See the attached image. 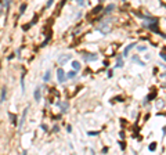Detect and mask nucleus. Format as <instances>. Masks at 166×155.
<instances>
[{"label":"nucleus","mask_w":166,"mask_h":155,"mask_svg":"<svg viewBox=\"0 0 166 155\" xmlns=\"http://www.w3.org/2000/svg\"><path fill=\"white\" fill-rule=\"evenodd\" d=\"M159 55H161V57H162V58H163V60H166V54H163V53H161V54H159Z\"/></svg>","instance_id":"nucleus-25"},{"label":"nucleus","mask_w":166,"mask_h":155,"mask_svg":"<svg viewBox=\"0 0 166 155\" xmlns=\"http://www.w3.org/2000/svg\"><path fill=\"white\" fill-rule=\"evenodd\" d=\"M134 46H136V43H130V44H129V46H127V47L124 49V51H123V55H127V54L130 53V50H132V49H133Z\"/></svg>","instance_id":"nucleus-7"},{"label":"nucleus","mask_w":166,"mask_h":155,"mask_svg":"<svg viewBox=\"0 0 166 155\" xmlns=\"http://www.w3.org/2000/svg\"><path fill=\"white\" fill-rule=\"evenodd\" d=\"M53 3H54V0H49V1H47V4H46V6H47V7H50V6H51Z\"/></svg>","instance_id":"nucleus-22"},{"label":"nucleus","mask_w":166,"mask_h":155,"mask_svg":"<svg viewBox=\"0 0 166 155\" xmlns=\"http://www.w3.org/2000/svg\"><path fill=\"white\" fill-rule=\"evenodd\" d=\"M156 150V144L155 143H152V144L149 145V151H155Z\"/></svg>","instance_id":"nucleus-18"},{"label":"nucleus","mask_w":166,"mask_h":155,"mask_svg":"<svg viewBox=\"0 0 166 155\" xmlns=\"http://www.w3.org/2000/svg\"><path fill=\"white\" fill-rule=\"evenodd\" d=\"M58 107L61 108L62 112H66L68 111V103H58Z\"/></svg>","instance_id":"nucleus-9"},{"label":"nucleus","mask_w":166,"mask_h":155,"mask_svg":"<svg viewBox=\"0 0 166 155\" xmlns=\"http://www.w3.org/2000/svg\"><path fill=\"white\" fill-rule=\"evenodd\" d=\"M0 13H1V4H0Z\"/></svg>","instance_id":"nucleus-26"},{"label":"nucleus","mask_w":166,"mask_h":155,"mask_svg":"<svg viewBox=\"0 0 166 155\" xmlns=\"http://www.w3.org/2000/svg\"><path fill=\"white\" fill-rule=\"evenodd\" d=\"M51 79V71L49 69V71H46V73H44V76H43V80L44 82H49Z\"/></svg>","instance_id":"nucleus-8"},{"label":"nucleus","mask_w":166,"mask_h":155,"mask_svg":"<svg viewBox=\"0 0 166 155\" xmlns=\"http://www.w3.org/2000/svg\"><path fill=\"white\" fill-rule=\"evenodd\" d=\"M98 134V132H89V136H95Z\"/></svg>","instance_id":"nucleus-23"},{"label":"nucleus","mask_w":166,"mask_h":155,"mask_svg":"<svg viewBox=\"0 0 166 155\" xmlns=\"http://www.w3.org/2000/svg\"><path fill=\"white\" fill-rule=\"evenodd\" d=\"M75 76H76V71H75V69H72L71 72L66 73V79H72V78H75Z\"/></svg>","instance_id":"nucleus-13"},{"label":"nucleus","mask_w":166,"mask_h":155,"mask_svg":"<svg viewBox=\"0 0 166 155\" xmlns=\"http://www.w3.org/2000/svg\"><path fill=\"white\" fill-rule=\"evenodd\" d=\"M97 29L101 32V33H109V31H111V24H109L108 21H107V22H103Z\"/></svg>","instance_id":"nucleus-1"},{"label":"nucleus","mask_w":166,"mask_h":155,"mask_svg":"<svg viewBox=\"0 0 166 155\" xmlns=\"http://www.w3.org/2000/svg\"><path fill=\"white\" fill-rule=\"evenodd\" d=\"M116 67H118V68H122V67H123V61H122V57H118V58H116Z\"/></svg>","instance_id":"nucleus-14"},{"label":"nucleus","mask_w":166,"mask_h":155,"mask_svg":"<svg viewBox=\"0 0 166 155\" xmlns=\"http://www.w3.org/2000/svg\"><path fill=\"white\" fill-rule=\"evenodd\" d=\"M6 94H7L6 87H3V89H1V94H0V103H3V101L6 100Z\"/></svg>","instance_id":"nucleus-12"},{"label":"nucleus","mask_w":166,"mask_h":155,"mask_svg":"<svg viewBox=\"0 0 166 155\" xmlns=\"http://www.w3.org/2000/svg\"><path fill=\"white\" fill-rule=\"evenodd\" d=\"M101 10H103V7H101V6H97V7L94 8V14H98Z\"/></svg>","instance_id":"nucleus-17"},{"label":"nucleus","mask_w":166,"mask_h":155,"mask_svg":"<svg viewBox=\"0 0 166 155\" xmlns=\"http://www.w3.org/2000/svg\"><path fill=\"white\" fill-rule=\"evenodd\" d=\"M71 60H72V55H71V54H62V55H60V57H58V62H60L61 65L66 64V62L71 61Z\"/></svg>","instance_id":"nucleus-3"},{"label":"nucleus","mask_w":166,"mask_h":155,"mask_svg":"<svg viewBox=\"0 0 166 155\" xmlns=\"http://www.w3.org/2000/svg\"><path fill=\"white\" fill-rule=\"evenodd\" d=\"M98 58L97 54H83V60L84 61H95Z\"/></svg>","instance_id":"nucleus-4"},{"label":"nucleus","mask_w":166,"mask_h":155,"mask_svg":"<svg viewBox=\"0 0 166 155\" xmlns=\"http://www.w3.org/2000/svg\"><path fill=\"white\" fill-rule=\"evenodd\" d=\"M10 118H11V119H12V123H14V125L17 123V121H15L17 118H15V116H14V115H12V114H10Z\"/></svg>","instance_id":"nucleus-19"},{"label":"nucleus","mask_w":166,"mask_h":155,"mask_svg":"<svg viewBox=\"0 0 166 155\" xmlns=\"http://www.w3.org/2000/svg\"><path fill=\"white\" fill-rule=\"evenodd\" d=\"M115 8V4H109V6H107L105 7V14H111Z\"/></svg>","instance_id":"nucleus-11"},{"label":"nucleus","mask_w":166,"mask_h":155,"mask_svg":"<svg viewBox=\"0 0 166 155\" xmlns=\"http://www.w3.org/2000/svg\"><path fill=\"white\" fill-rule=\"evenodd\" d=\"M78 3H79V6H83L84 4V0H78Z\"/></svg>","instance_id":"nucleus-24"},{"label":"nucleus","mask_w":166,"mask_h":155,"mask_svg":"<svg viewBox=\"0 0 166 155\" xmlns=\"http://www.w3.org/2000/svg\"><path fill=\"white\" fill-rule=\"evenodd\" d=\"M57 79H58L60 83H64L66 80V73L64 72L62 68H58V69H57Z\"/></svg>","instance_id":"nucleus-2"},{"label":"nucleus","mask_w":166,"mask_h":155,"mask_svg":"<svg viewBox=\"0 0 166 155\" xmlns=\"http://www.w3.org/2000/svg\"><path fill=\"white\" fill-rule=\"evenodd\" d=\"M133 61H136V62H138V64H140V65H141V67H145V64L143 61H140V58H138V57H137V55H134V57H133Z\"/></svg>","instance_id":"nucleus-15"},{"label":"nucleus","mask_w":166,"mask_h":155,"mask_svg":"<svg viewBox=\"0 0 166 155\" xmlns=\"http://www.w3.org/2000/svg\"><path fill=\"white\" fill-rule=\"evenodd\" d=\"M154 97H155V92H154L152 94H149V96H148L147 98H148V100H154Z\"/></svg>","instance_id":"nucleus-20"},{"label":"nucleus","mask_w":166,"mask_h":155,"mask_svg":"<svg viewBox=\"0 0 166 155\" xmlns=\"http://www.w3.org/2000/svg\"><path fill=\"white\" fill-rule=\"evenodd\" d=\"M33 96H35V100H36V101H39V100H40V97H42V87H40V86H37V87L35 89Z\"/></svg>","instance_id":"nucleus-5"},{"label":"nucleus","mask_w":166,"mask_h":155,"mask_svg":"<svg viewBox=\"0 0 166 155\" xmlns=\"http://www.w3.org/2000/svg\"><path fill=\"white\" fill-rule=\"evenodd\" d=\"M145 49H147L145 46H140V47H138V51H145Z\"/></svg>","instance_id":"nucleus-21"},{"label":"nucleus","mask_w":166,"mask_h":155,"mask_svg":"<svg viewBox=\"0 0 166 155\" xmlns=\"http://www.w3.org/2000/svg\"><path fill=\"white\" fill-rule=\"evenodd\" d=\"M25 8H26V4L24 3V4H21V7H20V13L21 14H24L25 13Z\"/></svg>","instance_id":"nucleus-16"},{"label":"nucleus","mask_w":166,"mask_h":155,"mask_svg":"<svg viewBox=\"0 0 166 155\" xmlns=\"http://www.w3.org/2000/svg\"><path fill=\"white\" fill-rule=\"evenodd\" d=\"M26 112H28V108H25V109H24V112H22V118H21V121H20V125H18V126H22V125H24V122H25V116H26Z\"/></svg>","instance_id":"nucleus-10"},{"label":"nucleus","mask_w":166,"mask_h":155,"mask_svg":"<svg viewBox=\"0 0 166 155\" xmlns=\"http://www.w3.org/2000/svg\"><path fill=\"white\" fill-rule=\"evenodd\" d=\"M100 1H103V0H100Z\"/></svg>","instance_id":"nucleus-27"},{"label":"nucleus","mask_w":166,"mask_h":155,"mask_svg":"<svg viewBox=\"0 0 166 155\" xmlns=\"http://www.w3.org/2000/svg\"><path fill=\"white\" fill-rule=\"evenodd\" d=\"M71 67H72V69H75V71L78 72V71L80 69V67H82V65H80V62H79V61L73 60V61H72V64H71Z\"/></svg>","instance_id":"nucleus-6"}]
</instances>
